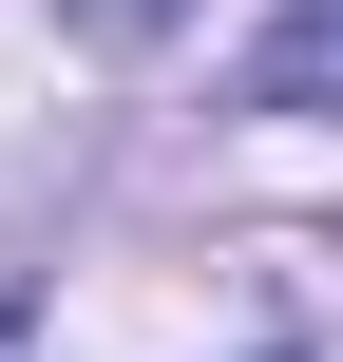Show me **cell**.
<instances>
[{
  "label": "cell",
  "mask_w": 343,
  "mask_h": 362,
  "mask_svg": "<svg viewBox=\"0 0 343 362\" xmlns=\"http://www.w3.org/2000/svg\"><path fill=\"white\" fill-rule=\"evenodd\" d=\"M248 95H267V115H343V0H306V19L248 57Z\"/></svg>",
  "instance_id": "1"
},
{
  "label": "cell",
  "mask_w": 343,
  "mask_h": 362,
  "mask_svg": "<svg viewBox=\"0 0 343 362\" xmlns=\"http://www.w3.org/2000/svg\"><path fill=\"white\" fill-rule=\"evenodd\" d=\"M0 362H38V325H19V305H0Z\"/></svg>",
  "instance_id": "2"
}]
</instances>
